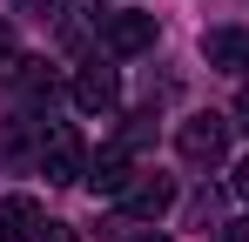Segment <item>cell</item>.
<instances>
[{
	"label": "cell",
	"mask_w": 249,
	"mask_h": 242,
	"mask_svg": "<svg viewBox=\"0 0 249 242\" xmlns=\"http://www.w3.org/2000/svg\"><path fill=\"white\" fill-rule=\"evenodd\" d=\"M202 54H209V68H249V34L215 27V34H202Z\"/></svg>",
	"instance_id": "8"
},
{
	"label": "cell",
	"mask_w": 249,
	"mask_h": 242,
	"mask_svg": "<svg viewBox=\"0 0 249 242\" xmlns=\"http://www.w3.org/2000/svg\"><path fill=\"white\" fill-rule=\"evenodd\" d=\"M115 101H122L115 68H101V61H94V68H81V74H74V108H81V115H108Z\"/></svg>",
	"instance_id": "4"
},
{
	"label": "cell",
	"mask_w": 249,
	"mask_h": 242,
	"mask_svg": "<svg viewBox=\"0 0 249 242\" xmlns=\"http://www.w3.org/2000/svg\"><path fill=\"white\" fill-rule=\"evenodd\" d=\"M47 215L34 195H0V242H41Z\"/></svg>",
	"instance_id": "5"
},
{
	"label": "cell",
	"mask_w": 249,
	"mask_h": 242,
	"mask_svg": "<svg viewBox=\"0 0 249 242\" xmlns=\"http://www.w3.org/2000/svg\"><path fill=\"white\" fill-rule=\"evenodd\" d=\"M101 47H108L115 61L148 54V47H155V14H108V20H101Z\"/></svg>",
	"instance_id": "3"
},
{
	"label": "cell",
	"mask_w": 249,
	"mask_h": 242,
	"mask_svg": "<svg viewBox=\"0 0 249 242\" xmlns=\"http://www.w3.org/2000/svg\"><path fill=\"white\" fill-rule=\"evenodd\" d=\"M229 128H236L229 115H189L175 128V155L189 161V168H215V161L229 155Z\"/></svg>",
	"instance_id": "1"
},
{
	"label": "cell",
	"mask_w": 249,
	"mask_h": 242,
	"mask_svg": "<svg viewBox=\"0 0 249 242\" xmlns=\"http://www.w3.org/2000/svg\"><path fill=\"white\" fill-rule=\"evenodd\" d=\"M229 115H236V128H249V87L236 94V108H229Z\"/></svg>",
	"instance_id": "10"
},
{
	"label": "cell",
	"mask_w": 249,
	"mask_h": 242,
	"mask_svg": "<svg viewBox=\"0 0 249 242\" xmlns=\"http://www.w3.org/2000/svg\"><path fill=\"white\" fill-rule=\"evenodd\" d=\"M236 195H243V202H249V155H243V161H236Z\"/></svg>",
	"instance_id": "11"
},
{
	"label": "cell",
	"mask_w": 249,
	"mask_h": 242,
	"mask_svg": "<svg viewBox=\"0 0 249 242\" xmlns=\"http://www.w3.org/2000/svg\"><path fill=\"white\" fill-rule=\"evenodd\" d=\"M128 182H135V168H128V141H115V148H101V155L88 161V189L94 195H128Z\"/></svg>",
	"instance_id": "6"
},
{
	"label": "cell",
	"mask_w": 249,
	"mask_h": 242,
	"mask_svg": "<svg viewBox=\"0 0 249 242\" xmlns=\"http://www.w3.org/2000/svg\"><path fill=\"white\" fill-rule=\"evenodd\" d=\"M128 242H168V236H155V229H148V236H128Z\"/></svg>",
	"instance_id": "13"
},
{
	"label": "cell",
	"mask_w": 249,
	"mask_h": 242,
	"mask_svg": "<svg viewBox=\"0 0 249 242\" xmlns=\"http://www.w3.org/2000/svg\"><path fill=\"white\" fill-rule=\"evenodd\" d=\"M41 242H74V229H68V222H47V229H41Z\"/></svg>",
	"instance_id": "9"
},
{
	"label": "cell",
	"mask_w": 249,
	"mask_h": 242,
	"mask_svg": "<svg viewBox=\"0 0 249 242\" xmlns=\"http://www.w3.org/2000/svg\"><path fill=\"white\" fill-rule=\"evenodd\" d=\"M122 208H128V215H142V222H155V215L175 208V182H168V175H135L128 195H122Z\"/></svg>",
	"instance_id": "7"
},
{
	"label": "cell",
	"mask_w": 249,
	"mask_h": 242,
	"mask_svg": "<svg viewBox=\"0 0 249 242\" xmlns=\"http://www.w3.org/2000/svg\"><path fill=\"white\" fill-rule=\"evenodd\" d=\"M222 242H249V222H229V229H222Z\"/></svg>",
	"instance_id": "12"
},
{
	"label": "cell",
	"mask_w": 249,
	"mask_h": 242,
	"mask_svg": "<svg viewBox=\"0 0 249 242\" xmlns=\"http://www.w3.org/2000/svg\"><path fill=\"white\" fill-rule=\"evenodd\" d=\"M41 168L54 189H68V182H88V148H81V128L74 121H54L41 135Z\"/></svg>",
	"instance_id": "2"
}]
</instances>
